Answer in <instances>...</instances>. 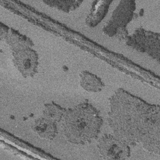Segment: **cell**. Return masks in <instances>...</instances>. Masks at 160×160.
Wrapping results in <instances>:
<instances>
[{
	"instance_id": "cell-6",
	"label": "cell",
	"mask_w": 160,
	"mask_h": 160,
	"mask_svg": "<svg viewBox=\"0 0 160 160\" xmlns=\"http://www.w3.org/2000/svg\"><path fill=\"white\" fill-rule=\"evenodd\" d=\"M14 66L22 76L32 77L37 72L38 55L31 48H25L12 51Z\"/></svg>"
},
{
	"instance_id": "cell-5",
	"label": "cell",
	"mask_w": 160,
	"mask_h": 160,
	"mask_svg": "<svg viewBox=\"0 0 160 160\" xmlns=\"http://www.w3.org/2000/svg\"><path fill=\"white\" fill-rule=\"evenodd\" d=\"M97 148L106 159H124L130 156L129 144L115 135L104 134L98 141Z\"/></svg>"
},
{
	"instance_id": "cell-2",
	"label": "cell",
	"mask_w": 160,
	"mask_h": 160,
	"mask_svg": "<svg viewBox=\"0 0 160 160\" xmlns=\"http://www.w3.org/2000/svg\"><path fill=\"white\" fill-rule=\"evenodd\" d=\"M60 122L61 132L67 141L84 145L98 138L102 119L91 104L82 102L66 109Z\"/></svg>"
},
{
	"instance_id": "cell-9",
	"label": "cell",
	"mask_w": 160,
	"mask_h": 160,
	"mask_svg": "<svg viewBox=\"0 0 160 160\" xmlns=\"http://www.w3.org/2000/svg\"><path fill=\"white\" fill-rule=\"evenodd\" d=\"M79 84L82 88L89 92H98L104 87V84L96 75L88 71H83L79 74Z\"/></svg>"
},
{
	"instance_id": "cell-4",
	"label": "cell",
	"mask_w": 160,
	"mask_h": 160,
	"mask_svg": "<svg viewBox=\"0 0 160 160\" xmlns=\"http://www.w3.org/2000/svg\"><path fill=\"white\" fill-rule=\"evenodd\" d=\"M136 3L133 1H122L114 9L111 18L103 28L104 34L112 36L118 34L122 35L126 25L131 21Z\"/></svg>"
},
{
	"instance_id": "cell-11",
	"label": "cell",
	"mask_w": 160,
	"mask_h": 160,
	"mask_svg": "<svg viewBox=\"0 0 160 160\" xmlns=\"http://www.w3.org/2000/svg\"><path fill=\"white\" fill-rule=\"evenodd\" d=\"M66 109L59 105L52 102L44 104L42 109L43 117L50 119L55 122H59L61 121Z\"/></svg>"
},
{
	"instance_id": "cell-1",
	"label": "cell",
	"mask_w": 160,
	"mask_h": 160,
	"mask_svg": "<svg viewBox=\"0 0 160 160\" xmlns=\"http://www.w3.org/2000/svg\"><path fill=\"white\" fill-rule=\"evenodd\" d=\"M108 124L114 135L128 144L160 153V110L122 89L109 98Z\"/></svg>"
},
{
	"instance_id": "cell-12",
	"label": "cell",
	"mask_w": 160,
	"mask_h": 160,
	"mask_svg": "<svg viewBox=\"0 0 160 160\" xmlns=\"http://www.w3.org/2000/svg\"><path fill=\"white\" fill-rule=\"evenodd\" d=\"M44 2L59 11L69 12L77 9L81 4L82 1L74 0H48L44 1Z\"/></svg>"
},
{
	"instance_id": "cell-7",
	"label": "cell",
	"mask_w": 160,
	"mask_h": 160,
	"mask_svg": "<svg viewBox=\"0 0 160 160\" xmlns=\"http://www.w3.org/2000/svg\"><path fill=\"white\" fill-rule=\"evenodd\" d=\"M56 122L44 117L36 119L32 124V131L41 138L52 140L58 133Z\"/></svg>"
},
{
	"instance_id": "cell-3",
	"label": "cell",
	"mask_w": 160,
	"mask_h": 160,
	"mask_svg": "<svg viewBox=\"0 0 160 160\" xmlns=\"http://www.w3.org/2000/svg\"><path fill=\"white\" fill-rule=\"evenodd\" d=\"M126 43L134 49L147 53L152 58L159 60V34L139 28L131 36H126Z\"/></svg>"
},
{
	"instance_id": "cell-8",
	"label": "cell",
	"mask_w": 160,
	"mask_h": 160,
	"mask_svg": "<svg viewBox=\"0 0 160 160\" xmlns=\"http://www.w3.org/2000/svg\"><path fill=\"white\" fill-rule=\"evenodd\" d=\"M111 3L110 1H94L86 19V24L89 27L96 26L105 17Z\"/></svg>"
},
{
	"instance_id": "cell-10",
	"label": "cell",
	"mask_w": 160,
	"mask_h": 160,
	"mask_svg": "<svg viewBox=\"0 0 160 160\" xmlns=\"http://www.w3.org/2000/svg\"><path fill=\"white\" fill-rule=\"evenodd\" d=\"M4 38L12 51L25 48H31L33 46L29 38L14 29H9Z\"/></svg>"
}]
</instances>
